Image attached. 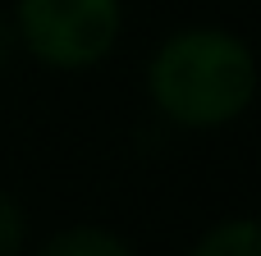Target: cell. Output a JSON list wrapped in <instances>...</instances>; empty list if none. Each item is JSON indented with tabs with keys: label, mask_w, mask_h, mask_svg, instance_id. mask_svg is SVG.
Instances as JSON below:
<instances>
[{
	"label": "cell",
	"mask_w": 261,
	"mask_h": 256,
	"mask_svg": "<svg viewBox=\"0 0 261 256\" xmlns=\"http://www.w3.org/2000/svg\"><path fill=\"white\" fill-rule=\"evenodd\" d=\"M252 87H257V69L248 46L216 27L174 32L151 60L156 105L188 128L229 124L234 115L248 110Z\"/></svg>",
	"instance_id": "6da1fadb"
},
{
	"label": "cell",
	"mask_w": 261,
	"mask_h": 256,
	"mask_svg": "<svg viewBox=\"0 0 261 256\" xmlns=\"http://www.w3.org/2000/svg\"><path fill=\"white\" fill-rule=\"evenodd\" d=\"M18 37L55 69L96 64L119 37V0H18Z\"/></svg>",
	"instance_id": "7a4b0ae2"
},
{
	"label": "cell",
	"mask_w": 261,
	"mask_h": 256,
	"mask_svg": "<svg viewBox=\"0 0 261 256\" xmlns=\"http://www.w3.org/2000/svg\"><path fill=\"white\" fill-rule=\"evenodd\" d=\"M41 256H133V252L106 229H69V234L50 238Z\"/></svg>",
	"instance_id": "3957f363"
},
{
	"label": "cell",
	"mask_w": 261,
	"mask_h": 256,
	"mask_svg": "<svg viewBox=\"0 0 261 256\" xmlns=\"http://www.w3.org/2000/svg\"><path fill=\"white\" fill-rule=\"evenodd\" d=\"M193 256H261V238L252 220H229L220 229H211Z\"/></svg>",
	"instance_id": "277c9868"
},
{
	"label": "cell",
	"mask_w": 261,
	"mask_h": 256,
	"mask_svg": "<svg viewBox=\"0 0 261 256\" xmlns=\"http://www.w3.org/2000/svg\"><path fill=\"white\" fill-rule=\"evenodd\" d=\"M18 247H23V215L14 197L0 192V256H18Z\"/></svg>",
	"instance_id": "5b68a950"
}]
</instances>
